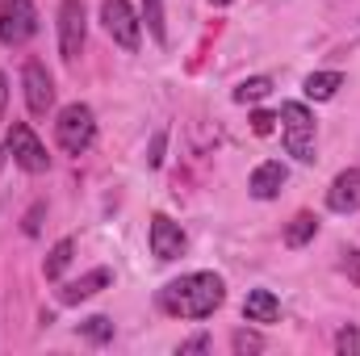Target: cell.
I'll return each mask as SVG.
<instances>
[{"label":"cell","instance_id":"28","mask_svg":"<svg viewBox=\"0 0 360 356\" xmlns=\"http://www.w3.org/2000/svg\"><path fill=\"white\" fill-rule=\"evenodd\" d=\"M210 4H231V0H210Z\"/></svg>","mask_w":360,"mask_h":356},{"label":"cell","instance_id":"22","mask_svg":"<svg viewBox=\"0 0 360 356\" xmlns=\"http://www.w3.org/2000/svg\"><path fill=\"white\" fill-rule=\"evenodd\" d=\"M335 352H344V356L360 352V331H356V327H344V331L335 336Z\"/></svg>","mask_w":360,"mask_h":356},{"label":"cell","instance_id":"6","mask_svg":"<svg viewBox=\"0 0 360 356\" xmlns=\"http://www.w3.org/2000/svg\"><path fill=\"white\" fill-rule=\"evenodd\" d=\"M84 38H89L84 4H80V0H63V4H59V55H63L68 63H72V59H80Z\"/></svg>","mask_w":360,"mask_h":356},{"label":"cell","instance_id":"14","mask_svg":"<svg viewBox=\"0 0 360 356\" xmlns=\"http://www.w3.org/2000/svg\"><path fill=\"white\" fill-rule=\"evenodd\" d=\"M314 235H319V218L310 210H302V214H293L285 222V248H306Z\"/></svg>","mask_w":360,"mask_h":356},{"label":"cell","instance_id":"9","mask_svg":"<svg viewBox=\"0 0 360 356\" xmlns=\"http://www.w3.org/2000/svg\"><path fill=\"white\" fill-rule=\"evenodd\" d=\"M180 252H184V231L168 214H155L151 218V256L155 260H176Z\"/></svg>","mask_w":360,"mask_h":356},{"label":"cell","instance_id":"13","mask_svg":"<svg viewBox=\"0 0 360 356\" xmlns=\"http://www.w3.org/2000/svg\"><path fill=\"white\" fill-rule=\"evenodd\" d=\"M276 314H281V302H276L272 289H252L243 298V319L248 323H276Z\"/></svg>","mask_w":360,"mask_h":356},{"label":"cell","instance_id":"15","mask_svg":"<svg viewBox=\"0 0 360 356\" xmlns=\"http://www.w3.org/2000/svg\"><path fill=\"white\" fill-rule=\"evenodd\" d=\"M340 89H344V76H340V72H310L306 84H302V92H306L310 101H331Z\"/></svg>","mask_w":360,"mask_h":356},{"label":"cell","instance_id":"4","mask_svg":"<svg viewBox=\"0 0 360 356\" xmlns=\"http://www.w3.org/2000/svg\"><path fill=\"white\" fill-rule=\"evenodd\" d=\"M38 34V13L30 0H0V42L4 46H25Z\"/></svg>","mask_w":360,"mask_h":356},{"label":"cell","instance_id":"27","mask_svg":"<svg viewBox=\"0 0 360 356\" xmlns=\"http://www.w3.org/2000/svg\"><path fill=\"white\" fill-rule=\"evenodd\" d=\"M4 105H8V80H4V72H0V117H4Z\"/></svg>","mask_w":360,"mask_h":356},{"label":"cell","instance_id":"12","mask_svg":"<svg viewBox=\"0 0 360 356\" xmlns=\"http://www.w3.org/2000/svg\"><path fill=\"white\" fill-rule=\"evenodd\" d=\"M285 164L281 160H264L256 172H252V180H248V189H252V197L256 201H272L276 193H281V184H285Z\"/></svg>","mask_w":360,"mask_h":356},{"label":"cell","instance_id":"20","mask_svg":"<svg viewBox=\"0 0 360 356\" xmlns=\"http://www.w3.org/2000/svg\"><path fill=\"white\" fill-rule=\"evenodd\" d=\"M231 348L239 356H248V352H264V340L256 336V331H235L231 336Z\"/></svg>","mask_w":360,"mask_h":356},{"label":"cell","instance_id":"25","mask_svg":"<svg viewBox=\"0 0 360 356\" xmlns=\"http://www.w3.org/2000/svg\"><path fill=\"white\" fill-rule=\"evenodd\" d=\"M344 272H348V281L360 285V252H344Z\"/></svg>","mask_w":360,"mask_h":356},{"label":"cell","instance_id":"1","mask_svg":"<svg viewBox=\"0 0 360 356\" xmlns=\"http://www.w3.org/2000/svg\"><path fill=\"white\" fill-rule=\"evenodd\" d=\"M226 298V285L218 272H188L160 289V310L176 319H210Z\"/></svg>","mask_w":360,"mask_h":356},{"label":"cell","instance_id":"11","mask_svg":"<svg viewBox=\"0 0 360 356\" xmlns=\"http://www.w3.org/2000/svg\"><path fill=\"white\" fill-rule=\"evenodd\" d=\"M327 205H331L335 214H352V210H356L360 205V168H344L340 177L331 180Z\"/></svg>","mask_w":360,"mask_h":356},{"label":"cell","instance_id":"3","mask_svg":"<svg viewBox=\"0 0 360 356\" xmlns=\"http://www.w3.org/2000/svg\"><path fill=\"white\" fill-rule=\"evenodd\" d=\"M55 139H59V147L68 151V155H84L92 147V139H96V117H92L89 105H68L63 113H59V122H55Z\"/></svg>","mask_w":360,"mask_h":356},{"label":"cell","instance_id":"24","mask_svg":"<svg viewBox=\"0 0 360 356\" xmlns=\"http://www.w3.org/2000/svg\"><path fill=\"white\" fill-rule=\"evenodd\" d=\"M164 143H168V134H164V130H155L151 151H147V164H151V168H160V164H164Z\"/></svg>","mask_w":360,"mask_h":356},{"label":"cell","instance_id":"2","mask_svg":"<svg viewBox=\"0 0 360 356\" xmlns=\"http://www.w3.org/2000/svg\"><path fill=\"white\" fill-rule=\"evenodd\" d=\"M281 130H285V151L302 164L314 160V113L302 105V101H285L281 105Z\"/></svg>","mask_w":360,"mask_h":356},{"label":"cell","instance_id":"10","mask_svg":"<svg viewBox=\"0 0 360 356\" xmlns=\"http://www.w3.org/2000/svg\"><path fill=\"white\" fill-rule=\"evenodd\" d=\"M109 285H113V272H109V268H92L80 281H68V285L59 289V302H63V306H80V302L96 298V293L109 289Z\"/></svg>","mask_w":360,"mask_h":356},{"label":"cell","instance_id":"21","mask_svg":"<svg viewBox=\"0 0 360 356\" xmlns=\"http://www.w3.org/2000/svg\"><path fill=\"white\" fill-rule=\"evenodd\" d=\"M42 218H46V201H34L30 214L21 218V231H25V235H38V231H42Z\"/></svg>","mask_w":360,"mask_h":356},{"label":"cell","instance_id":"8","mask_svg":"<svg viewBox=\"0 0 360 356\" xmlns=\"http://www.w3.org/2000/svg\"><path fill=\"white\" fill-rule=\"evenodd\" d=\"M21 89H25V105H30L34 117H42V113L55 105V80H51V72H46L38 59H30V63L21 68Z\"/></svg>","mask_w":360,"mask_h":356},{"label":"cell","instance_id":"18","mask_svg":"<svg viewBox=\"0 0 360 356\" xmlns=\"http://www.w3.org/2000/svg\"><path fill=\"white\" fill-rule=\"evenodd\" d=\"M80 336H84L89 344H96V348H101V344H109V340H113V323H109L105 314H92V319H84V323H80Z\"/></svg>","mask_w":360,"mask_h":356},{"label":"cell","instance_id":"17","mask_svg":"<svg viewBox=\"0 0 360 356\" xmlns=\"http://www.w3.org/2000/svg\"><path fill=\"white\" fill-rule=\"evenodd\" d=\"M269 92H272L269 76H252V80H243V84L235 89V101H239V105H256V101H264Z\"/></svg>","mask_w":360,"mask_h":356},{"label":"cell","instance_id":"19","mask_svg":"<svg viewBox=\"0 0 360 356\" xmlns=\"http://www.w3.org/2000/svg\"><path fill=\"white\" fill-rule=\"evenodd\" d=\"M143 21L151 30L155 42H168V25H164V0H143Z\"/></svg>","mask_w":360,"mask_h":356},{"label":"cell","instance_id":"7","mask_svg":"<svg viewBox=\"0 0 360 356\" xmlns=\"http://www.w3.org/2000/svg\"><path fill=\"white\" fill-rule=\"evenodd\" d=\"M8 155H13V164L25 168V172H46V168H51L46 147L38 143V134H34L25 122H13V126H8Z\"/></svg>","mask_w":360,"mask_h":356},{"label":"cell","instance_id":"5","mask_svg":"<svg viewBox=\"0 0 360 356\" xmlns=\"http://www.w3.org/2000/svg\"><path fill=\"white\" fill-rule=\"evenodd\" d=\"M101 21H105L109 38H113L122 51H139L143 21H139V13H134L126 0H105V4H101Z\"/></svg>","mask_w":360,"mask_h":356},{"label":"cell","instance_id":"23","mask_svg":"<svg viewBox=\"0 0 360 356\" xmlns=\"http://www.w3.org/2000/svg\"><path fill=\"white\" fill-rule=\"evenodd\" d=\"M272 126H276V113H269V109H256L252 113V134H272Z\"/></svg>","mask_w":360,"mask_h":356},{"label":"cell","instance_id":"16","mask_svg":"<svg viewBox=\"0 0 360 356\" xmlns=\"http://www.w3.org/2000/svg\"><path fill=\"white\" fill-rule=\"evenodd\" d=\"M72 256H76V243H72V239H59V243L51 248V256L42 260V272H46V281H59V276L68 272V265H72Z\"/></svg>","mask_w":360,"mask_h":356},{"label":"cell","instance_id":"26","mask_svg":"<svg viewBox=\"0 0 360 356\" xmlns=\"http://www.w3.org/2000/svg\"><path fill=\"white\" fill-rule=\"evenodd\" d=\"M188 352H210V340H205V336L184 340V344H180V356H188Z\"/></svg>","mask_w":360,"mask_h":356}]
</instances>
